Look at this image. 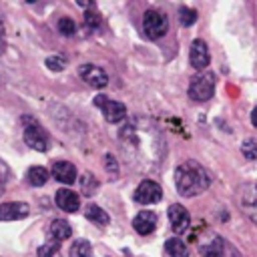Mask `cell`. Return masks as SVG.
<instances>
[{"instance_id": "cell-6", "label": "cell", "mask_w": 257, "mask_h": 257, "mask_svg": "<svg viewBox=\"0 0 257 257\" xmlns=\"http://www.w3.org/2000/svg\"><path fill=\"white\" fill-rule=\"evenodd\" d=\"M24 141L28 147H32L34 151H46L48 149V137L42 131L40 124H36L34 120H28L24 124Z\"/></svg>"}, {"instance_id": "cell-7", "label": "cell", "mask_w": 257, "mask_h": 257, "mask_svg": "<svg viewBox=\"0 0 257 257\" xmlns=\"http://www.w3.org/2000/svg\"><path fill=\"white\" fill-rule=\"evenodd\" d=\"M78 74H80V78H82L88 86L104 88V86L108 84L106 72H104L100 66H96V64H82V66L78 68Z\"/></svg>"}, {"instance_id": "cell-16", "label": "cell", "mask_w": 257, "mask_h": 257, "mask_svg": "<svg viewBox=\"0 0 257 257\" xmlns=\"http://www.w3.org/2000/svg\"><path fill=\"white\" fill-rule=\"evenodd\" d=\"M84 217L88 219V221H92V223H96V225H100V227H104V225H108V215L104 213V209H100L98 205H88L86 209H84Z\"/></svg>"}, {"instance_id": "cell-24", "label": "cell", "mask_w": 257, "mask_h": 257, "mask_svg": "<svg viewBox=\"0 0 257 257\" xmlns=\"http://www.w3.org/2000/svg\"><path fill=\"white\" fill-rule=\"evenodd\" d=\"M179 20H181V24H183V26H191V24L197 20V12H195L193 8L183 6V8L179 10Z\"/></svg>"}, {"instance_id": "cell-23", "label": "cell", "mask_w": 257, "mask_h": 257, "mask_svg": "<svg viewBox=\"0 0 257 257\" xmlns=\"http://www.w3.org/2000/svg\"><path fill=\"white\" fill-rule=\"evenodd\" d=\"M58 32L64 34V36H72V34L76 32V24L72 22V18L62 16V18L58 20Z\"/></svg>"}, {"instance_id": "cell-1", "label": "cell", "mask_w": 257, "mask_h": 257, "mask_svg": "<svg viewBox=\"0 0 257 257\" xmlns=\"http://www.w3.org/2000/svg\"><path fill=\"white\" fill-rule=\"evenodd\" d=\"M211 185L209 173L195 161H185L175 169V187L183 197H197Z\"/></svg>"}, {"instance_id": "cell-17", "label": "cell", "mask_w": 257, "mask_h": 257, "mask_svg": "<svg viewBox=\"0 0 257 257\" xmlns=\"http://www.w3.org/2000/svg\"><path fill=\"white\" fill-rule=\"evenodd\" d=\"M165 251H167L171 257H189V247H187L181 239H177V237L167 239V243H165Z\"/></svg>"}, {"instance_id": "cell-8", "label": "cell", "mask_w": 257, "mask_h": 257, "mask_svg": "<svg viewBox=\"0 0 257 257\" xmlns=\"http://www.w3.org/2000/svg\"><path fill=\"white\" fill-rule=\"evenodd\" d=\"M239 203L243 211L253 221H257V185H243L239 189Z\"/></svg>"}, {"instance_id": "cell-15", "label": "cell", "mask_w": 257, "mask_h": 257, "mask_svg": "<svg viewBox=\"0 0 257 257\" xmlns=\"http://www.w3.org/2000/svg\"><path fill=\"white\" fill-rule=\"evenodd\" d=\"M72 235V229H70V225H68V221H64V219H54L52 223H50V239H54V241H64V239H68Z\"/></svg>"}, {"instance_id": "cell-30", "label": "cell", "mask_w": 257, "mask_h": 257, "mask_svg": "<svg viewBox=\"0 0 257 257\" xmlns=\"http://www.w3.org/2000/svg\"><path fill=\"white\" fill-rule=\"evenodd\" d=\"M251 124H253V126L257 128V106H255V108L251 110Z\"/></svg>"}, {"instance_id": "cell-2", "label": "cell", "mask_w": 257, "mask_h": 257, "mask_svg": "<svg viewBox=\"0 0 257 257\" xmlns=\"http://www.w3.org/2000/svg\"><path fill=\"white\" fill-rule=\"evenodd\" d=\"M169 30V18L159 10H147L143 16V32L147 38L157 40Z\"/></svg>"}, {"instance_id": "cell-9", "label": "cell", "mask_w": 257, "mask_h": 257, "mask_svg": "<svg viewBox=\"0 0 257 257\" xmlns=\"http://www.w3.org/2000/svg\"><path fill=\"white\" fill-rule=\"evenodd\" d=\"M30 213V207L20 201H10L0 205V221H18Z\"/></svg>"}, {"instance_id": "cell-31", "label": "cell", "mask_w": 257, "mask_h": 257, "mask_svg": "<svg viewBox=\"0 0 257 257\" xmlns=\"http://www.w3.org/2000/svg\"><path fill=\"white\" fill-rule=\"evenodd\" d=\"M2 48H4V24L0 22V52H2Z\"/></svg>"}, {"instance_id": "cell-4", "label": "cell", "mask_w": 257, "mask_h": 257, "mask_svg": "<svg viewBox=\"0 0 257 257\" xmlns=\"http://www.w3.org/2000/svg\"><path fill=\"white\" fill-rule=\"evenodd\" d=\"M94 104L102 110V116L108 120V122H120L124 116H126V106L118 100H112L104 94H98L94 98Z\"/></svg>"}, {"instance_id": "cell-19", "label": "cell", "mask_w": 257, "mask_h": 257, "mask_svg": "<svg viewBox=\"0 0 257 257\" xmlns=\"http://www.w3.org/2000/svg\"><path fill=\"white\" fill-rule=\"evenodd\" d=\"M223 251H225V243H223V239L219 235H215L209 245L201 247V253L205 257H223Z\"/></svg>"}, {"instance_id": "cell-12", "label": "cell", "mask_w": 257, "mask_h": 257, "mask_svg": "<svg viewBox=\"0 0 257 257\" xmlns=\"http://www.w3.org/2000/svg\"><path fill=\"white\" fill-rule=\"evenodd\" d=\"M157 227V215L153 211H141L135 219H133V229L139 233V235H151Z\"/></svg>"}, {"instance_id": "cell-25", "label": "cell", "mask_w": 257, "mask_h": 257, "mask_svg": "<svg viewBox=\"0 0 257 257\" xmlns=\"http://www.w3.org/2000/svg\"><path fill=\"white\" fill-rule=\"evenodd\" d=\"M58 249H60V243L54 241V239H50L48 243H44L42 247H38V257H52Z\"/></svg>"}, {"instance_id": "cell-22", "label": "cell", "mask_w": 257, "mask_h": 257, "mask_svg": "<svg viewBox=\"0 0 257 257\" xmlns=\"http://www.w3.org/2000/svg\"><path fill=\"white\" fill-rule=\"evenodd\" d=\"M241 153L247 161H257V139H247L241 145Z\"/></svg>"}, {"instance_id": "cell-29", "label": "cell", "mask_w": 257, "mask_h": 257, "mask_svg": "<svg viewBox=\"0 0 257 257\" xmlns=\"http://www.w3.org/2000/svg\"><path fill=\"white\" fill-rule=\"evenodd\" d=\"M8 175H10L8 167L0 161V195H2V191H4V185H6V181H8Z\"/></svg>"}, {"instance_id": "cell-26", "label": "cell", "mask_w": 257, "mask_h": 257, "mask_svg": "<svg viewBox=\"0 0 257 257\" xmlns=\"http://www.w3.org/2000/svg\"><path fill=\"white\" fill-rule=\"evenodd\" d=\"M46 66H48L50 70H54V72H60V70H64L66 60H64L62 56H48V58H46Z\"/></svg>"}, {"instance_id": "cell-27", "label": "cell", "mask_w": 257, "mask_h": 257, "mask_svg": "<svg viewBox=\"0 0 257 257\" xmlns=\"http://www.w3.org/2000/svg\"><path fill=\"white\" fill-rule=\"evenodd\" d=\"M84 24H86L88 28H98V24H100V16H98V12H94V10L84 12Z\"/></svg>"}, {"instance_id": "cell-20", "label": "cell", "mask_w": 257, "mask_h": 257, "mask_svg": "<svg viewBox=\"0 0 257 257\" xmlns=\"http://www.w3.org/2000/svg\"><path fill=\"white\" fill-rule=\"evenodd\" d=\"M70 257H92V247L86 239H78L72 243L70 251H68Z\"/></svg>"}, {"instance_id": "cell-28", "label": "cell", "mask_w": 257, "mask_h": 257, "mask_svg": "<svg viewBox=\"0 0 257 257\" xmlns=\"http://www.w3.org/2000/svg\"><path fill=\"white\" fill-rule=\"evenodd\" d=\"M104 167H106V171H108V173L118 175V165H116V161H114V157H112V155H104Z\"/></svg>"}, {"instance_id": "cell-18", "label": "cell", "mask_w": 257, "mask_h": 257, "mask_svg": "<svg viewBox=\"0 0 257 257\" xmlns=\"http://www.w3.org/2000/svg\"><path fill=\"white\" fill-rule=\"evenodd\" d=\"M26 179L32 187H42L48 181V171L44 167H30L26 173Z\"/></svg>"}, {"instance_id": "cell-13", "label": "cell", "mask_w": 257, "mask_h": 257, "mask_svg": "<svg viewBox=\"0 0 257 257\" xmlns=\"http://www.w3.org/2000/svg\"><path fill=\"white\" fill-rule=\"evenodd\" d=\"M52 175L56 181H60L64 185H72L76 181V167L68 161H56L52 165Z\"/></svg>"}, {"instance_id": "cell-5", "label": "cell", "mask_w": 257, "mask_h": 257, "mask_svg": "<svg viewBox=\"0 0 257 257\" xmlns=\"http://www.w3.org/2000/svg\"><path fill=\"white\" fill-rule=\"evenodd\" d=\"M161 199H163V189L159 183L151 179L141 181L139 187L135 189V201L141 205H153V203H159Z\"/></svg>"}, {"instance_id": "cell-21", "label": "cell", "mask_w": 257, "mask_h": 257, "mask_svg": "<svg viewBox=\"0 0 257 257\" xmlns=\"http://www.w3.org/2000/svg\"><path fill=\"white\" fill-rule=\"evenodd\" d=\"M96 187H98V183H96V179H94L90 173H84V175L80 177V189H82V193H84L86 197L94 195V193H96Z\"/></svg>"}, {"instance_id": "cell-11", "label": "cell", "mask_w": 257, "mask_h": 257, "mask_svg": "<svg viewBox=\"0 0 257 257\" xmlns=\"http://www.w3.org/2000/svg\"><path fill=\"white\" fill-rule=\"evenodd\" d=\"M169 221H171V227H173V231H177V233H183V231H187V227L191 225V215H189V211L183 207V205H171L169 207Z\"/></svg>"}, {"instance_id": "cell-10", "label": "cell", "mask_w": 257, "mask_h": 257, "mask_svg": "<svg viewBox=\"0 0 257 257\" xmlns=\"http://www.w3.org/2000/svg\"><path fill=\"white\" fill-rule=\"evenodd\" d=\"M189 60H191L193 68H197V70H203V68L209 66V60H211L209 58V48L203 40H193L191 50H189Z\"/></svg>"}, {"instance_id": "cell-3", "label": "cell", "mask_w": 257, "mask_h": 257, "mask_svg": "<svg viewBox=\"0 0 257 257\" xmlns=\"http://www.w3.org/2000/svg\"><path fill=\"white\" fill-rule=\"evenodd\" d=\"M215 94V74L213 72H201L197 74L189 84V96L193 100H209Z\"/></svg>"}, {"instance_id": "cell-14", "label": "cell", "mask_w": 257, "mask_h": 257, "mask_svg": "<svg viewBox=\"0 0 257 257\" xmlns=\"http://www.w3.org/2000/svg\"><path fill=\"white\" fill-rule=\"evenodd\" d=\"M54 201H56V205H58L62 211H66V213H74V211H78V207H80V197H78L74 191H70V189H60V191H56Z\"/></svg>"}]
</instances>
